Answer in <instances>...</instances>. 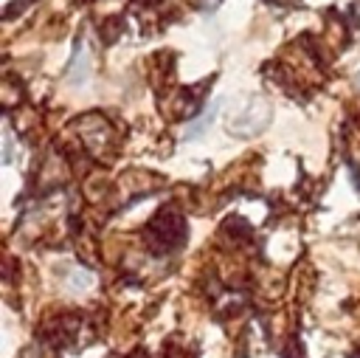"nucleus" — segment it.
<instances>
[{"mask_svg":"<svg viewBox=\"0 0 360 358\" xmlns=\"http://www.w3.org/2000/svg\"><path fill=\"white\" fill-rule=\"evenodd\" d=\"M68 285H70V288H76V290L90 288V285H93V273H90V271L76 268V271H70V273H68Z\"/></svg>","mask_w":360,"mask_h":358,"instance_id":"nucleus-1","label":"nucleus"},{"mask_svg":"<svg viewBox=\"0 0 360 358\" xmlns=\"http://www.w3.org/2000/svg\"><path fill=\"white\" fill-rule=\"evenodd\" d=\"M214 116H217V113H214V110H211V113H208V116H205V118H200V121H197V124H191V127H188V132H186V135H188V138H194V135H200V132H202V130H208V124H211V121H214Z\"/></svg>","mask_w":360,"mask_h":358,"instance_id":"nucleus-2","label":"nucleus"}]
</instances>
